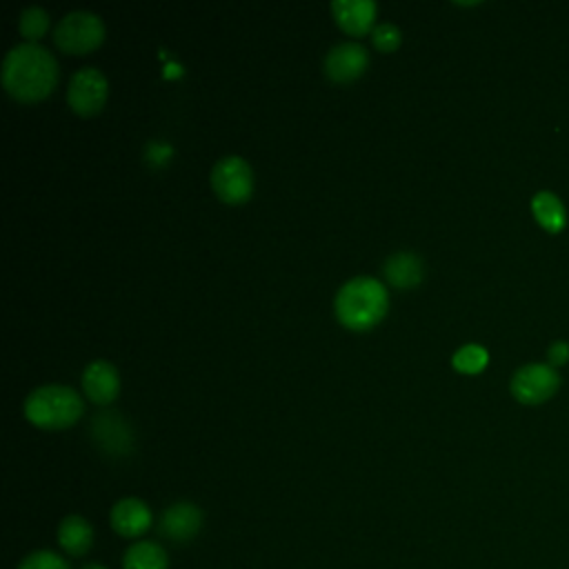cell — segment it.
I'll return each mask as SVG.
<instances>
[{"instance_id": "14", "label": "cell", "mask_w": 569, "mask_h": 569, "mask_svg": "<svg viewBox=\"0 0 569 569\" xmlns=\"http://www.w3.org/2000/svg\"><path fill=\"white\" fill-rule=\"evenodd\" d=\"M385 280L396 289H411L422 280V262L411 251H396L385 260Z\"/></svg>"}, {"instance_id": "15", "label": "cell", "mask_w": 569, "mask_h": 569, "mask_svg": "<svg viewBox=\"0 0 569 569\" xmlns=\"http://www.w3.org/2000/svg\"><path fill=\"white\" fill-rule=\"evenodd\" d=\"M58 545L69 556H84L93 545V529L89 520H84L78 513L64 516L58 525Z\"/></svg>"}, {"instance_id": "22", "label": "cell", "mask_w": 569, "mask_h": 569, "mask_svg": "<svg viewBox=\"0 0 569 569\" xmlns=\"http://www.w3.org/2000/svg\"><path fill=\"white\" fill-rule=\"evenodd\" d=\"M569 360V345L565 340H558L549 347V362L551 365H562Z\"/></svg>"}, {"instance_id": "8", "label": "cell", "mask_w": 569, "mask_h": 569, "mask_svg": "<svg viewBox=\"0 0 569 569\" xmlns=\"http://www.w3.org/2000/svg\"><path fill=\"white\" fill-rule=\"evenodd\" d=\"M367 64H369V53L356 40L338 42L325 56V73L333 82H351L360 78L367 71Z\"/></svg>"}, {"instance_id": "20", "label": "cell", "mask_w": 569, "mask_h": 569, "mask_svg": "<svg viewBox=\"0 0 569 569\" xmlns=\"http://www.w3.org/2000/svg\"><path fill=\"white\" fill-rule=\"evenodd\" d=\"M18 569H71V567L60 553L49 551V549H40V551H33V553L24 556L22 562L18 565Z\"/></svg>"}, {"instance_id": "7", "label": "cell", "mask_w": 569, "mask_h": 569, "mask_svg": "<svg viewBox=\"0 0 569 569\" xmlns=\"http://www.w3.org/2000/svg\"><path fill=\"white\" fill-rule=\"evenodd\" d=\"M560 385V376L549 367L540 362H531L520 367L511 378V393L516 400L525 405H538L556 393Z\"/></svg>"}, {"instance_id": "16", "label": "cell", "mask_w": 569, "mask_h": 569, "mask_svg": "<svg viewBox=\"0 0 569 569\" xmlns=\"http://www.w3.org/2000/svg\"><path fill=\"white\" fill-rule=\"evenodd\" d=\"M169 556L153 540L131 542L122 556V569H167Z\"/></svg>"}, {"instance_id": "12", "label": "cell", "mask_w": 569, "mask_h": 569, "mask_svg": "<svg viewBox=\"0 0 569 569\" xmlns=\"http://www.w3.org/2000/svg\"><path fill=\"white\" fill-rule=\"evenodd\" d=\"M376 2L373 0H333L331 13L336 24L349 36H365L373 31L376 20Z\"/></svg>"}, {"instance_id": "19", "label": "cell", "mask_w": 569, "mask_h": 569, "mask_svg": "<svg viewBox=\"0 0 569 569\" xmlns=\"http://www.w3.org/2000/svg\"><path fill=\"white\" fill-rule=\"evenodd\" d=\"M489 360V353L485 347L480 345H462L453 358H451V365L453 369H458L460 373H478L485 369Z\"/></svg>"}, {"instance_id": "5", "label": "cell", "mask_w": 569, "mask_h": 569, "mask_svg": "<svg viewBox=\"0 0 569 569\" xmlns=\"http://www.w3.org/2000/svg\"><path fill=\"white\" fill-rule=\"evenodd\" d=\"M209 182L222 202L240 204L251 198L253 171L242 156H224L211 167Z\"/></svg>"}, {"instance_id": "10", "label": "cell", "mask_w": 569, "mask_h": 569, "mask_svg": "<svg viewBox=\"0 0 569 569\" xmlns=\"http://www.w3.org/2000/svg\"><path fill=\"white\" fill-rule=\"evenodd\" d=\"M109 522H111V527L118 536L138 538L151 527L153 516H151V509L147 507V502H142L140 498L129 496V498H120L111 507Z\"/></svg>"}, {"instance_id": "1", "label": "cell", "mask_w": 569, "mask_h": 569, "mask_svg": "<svg viewBox=\"0 0 569 569\" xmlns=\"http://www.w3.org/2000/svg\"><path fill=\"white\" fill-rule=\"evenodd\" d=\"M58 82V62L53 53L38 42L11 47L2 60V87L18 102H38L47 98Z\"/></svg>"}, {"instance_id": "23", "label": "cell", "mask_w": 569, "mask_h": 569, "mask_svg": "<svg viewBox=\"0 0 569 569\" xmlns=\"http://www.w3.org/2000/svg\"><path fill=\"white\" fill-rule=\"evenodd\" d=\"M82 569H107V567H102V565H87V567H82Z\"/></svg>"}, {"instance_id": "2", "label": "cell", "mask_w": 569, "mask_h": 569, "mask_svg": "<svg viewBox=\"0 0 569 569\" xmlns=\"http://www.w3.org/2000/svg\"><path fill=\"white\" fill-rule=\"evenodd\" d=\"M389 309L387 287L371 276H356L340 284L333 298V313L338 322L353 331L376 327Z\"/></svg>"}, {"instance_id": "4", "label": "cell", "mask_w": 569, "mask_h": 569, "mask_svg": "<svg viewBox=\"0 0 569 569\" xmlns=\"http://www.w3.org/2000/svg\"><path fill=\"white\" fill-rule=\"evenodd\" d=\"M53 40L64 53L84 56L104 40V22L93 11H69L53 27Z\"/></svg>"}, {"instance_id": "21", "label": "cell", "mask_w": 569, "mask_h": 569, "mask_svg": "<svg viewBox=\"0 0 569 569\" xmlns=\"http://www.w3.org/2000/svg\"><path fill=\"white\" fill-rule=\"evenodd\" d=\"M371 40H373V47L382 53H391L400 47V40H402V33L396 24L391 22H380L373 27L371 31Z\"/></svg>"}, {"instance_id": "6", "label": "cell", "mask_w": 569, "mask_h": 569, "mask_svg": "<svg viewBox=\"0 0 569 569\" xmlns=\"http://www.w3.org/2000/svg\"><path fill=\"white\" fill-rule=\"evenodd\" d=\"M109 96L107 76L96 67L78 69L67 87V102L78 116L98 113Z\"/></svg>"}, {"instance_id": "3", "label": "cell", "mask_w": 569, "mask_h": 569, "mask_svg": "<svg viewBox=\"0 0 569 569\" xmlns=\"http://www.w3.org/2000/svg\"><path fill=\"white\" fill-rule=\"evenodd\" d=\"M84 413V400L67 385H42L24 398V416L31 425L56 431L67 429Z\"/></svg>"}, {"instance_id": "18", "label": "cell", "mask_w": 569, "mask_h": 569, "mask_svg": "<svg viewBox=\"0 0 569 569\" xmlns=\"http://www.w3.org/2000/svg\"><path fill=\"white\" fill-rule=\"evenodd\" d=\"M49 24H51L49 13L36 4L22 9V13L18 18V29L27 38V42H38V38H42L47 33Z\"/></svg>"}, {"instance_id": "9", "label": "cell", "mask_w": 569, "mask_h": 569, "mask_svg": "<svg viewBox=\"0 0 569 569\" xmlns=\"http://www.w3.org/2000/svg\"><path fill=\"white\" fill-rule=\"evenodd\" d=\"M82 391L96 405H109L120 393V373L109 360H91L82 371Z\"/></svg>"}, {"instance_id": "11", "label": "cell", "mask_w": 569, "mask_h": 569, "mask_svg": "<svg viewBox=\"0 0 569 569\" xmlns=\"http://www.w3.org/2000/svg\"><path fill=\"white\" fill-rule=\"evenodd\" d=\"M202 527V511L193 502H173L160 518V531L173 542L191 540Z\"/></svg>"}, {"instance_id": "17", "label": "cell", "mask_w": 569, "mask_h": 569, "mask_svg": "<svg viewBox=\"0 0 569 569\" xmlns=\"http://www.w3.org/2000/svg\"><path fill=\"white\" fill-rule=\"evenodd\" d=\"M531 211L536 216V220L551 233H558L565 227L567 213H565V204L560 202V198L551 191H538L531 200Z\"/></svg>"}, {"instance_id": "13", "label": "cell", "mask_w": 569, "mask_h": 569, "mask_svg": "<svg viewBox=\"0 0 569 569\" xmlns=\"http://www.w3.org/2000/svg\"><path fill=\"white\" fill-rule=\"evenodd\" d=\"M93 438L96 442L111 451V453H124L131 449V429L127 422L113 413V411H102L93 418Z\"/></svg>"}]
</instances>
